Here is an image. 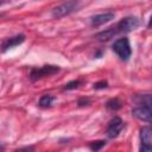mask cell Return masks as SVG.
Wrapping results in <instances>:
<instances>
[{"label": "cell", "instance_id": "1", "mask_svg": "<svg viewBox=\"0 0 152 152\" xmlns=\"http://www.w3.org/2000/svg\"><path fill=\"white\" fill-rule=\"evenodd\" d=\"M81 6V2L80 0H68L58 6H56L52 12H51V15L55 18V19H61L65 15H69L71 14L72 12L77 11Z\"/></svg>", "mask_w": 152, "mask_h": 152}, {"label": "cell", "instance_id": "2", "mask_svg": "<svg viewBox=\"0 0 152 152\" xmlns=\"http://www.w3.org/2000/svg\"><path fill=\"white\" fill-rule=\"evenodd\" d=\"M112 49H113V51L120 57V59H122V61H127V59L131 57V55H132L131 44H129L128 38H126V37L116 39V40L113 43Z\"/></svg>", "mask_w": 152, "mask_h": 152}, {"label": "cell", "instance_id": "3", "mask_svg": "<svg viewBox=\"0 0 152 152\" xmlns=\"http://www.w3.org/2000/svg\"><path fill=\"white\" fill-rule=\"evenodd\" d=\"M59 71V68L57 65H43L40 68H34L31 70L30 72V78L31 81L36 82L43 77H46V76H51L53 74H57Z\"/></svg>", "mask_w": 152, "mask_h": 152}, {"label": "cell", "instance_id": "4", "mask_svg": "<svg viewBox=\"0 0 152 152\" xmlns=\"http://www.w3.org/2000/svg\"><path fill=\"white\" fill-rule=\"evenodd\" d=\"M138 26H139V19L137 17H126L115 25V28L118 33H122V32H131L135 30Z\"/></svg>", "mask_w": 152, "mask_h": 152}, {"label": "cell", "instance_id": "5", "mask_svg": "<svg viewBox=\"0 0 152 152\" xmlns=\"http://www.w3.org/2000/svg\"><path fill=\"white\" fill-rule=\"evenodd\" d=\"M140 151H152V126L140 128Z\"/></svg>", "mask_w": 152, "mask_h": 152}, {"label": "cell", "instance_id": "6", "mask_svg": "<svg viewBox=\"0 0 152 152\" xmlns=\"http://www.w3.org/2000/svg\"><path fill=\"white\" fill-rule=\"evenodd\" d=\"M132 115L141 121L152 124V107L148 106H139L132 109Z\"/></svg>", "mask_w": 152, "mask_h": 152}, {"label": "cell", "instance_id": "7", "mask_svg": "<svg viewBox=\"0 0 152 152\" xmlns=\"http://www.w3.org/2000/svg\"><path fill=\"white\" fill-rule=\"evenodd\" d=\"M122 127H124V121H122L120 118H118V116L113 118V119L108 122L107 131H106V132H107V135H108L110 139L116 138V137L119 135V133L121 132Z\"/></svg>", "mask_w": 152, "mask_h": 152}, {"label": "cell", "instance_id": "8", "mask_svg": "<svg viewBox=\"0 0 152 152\" xmlns=\"http://www.w3.org/2000/svg\"><path fill=\"white\" fill-rule=\"evenodd\" d=\"M115 17V14L113 12H107V13H101V14H96V15H93L91 19H90V24L95 27L97 26H101L110 20H113Z\"/></svg>", "mask_w": 152, "mask_h": 152}, {"label": "cell", "instance_id": "9", "mask_svg": "<svg viewBox=\"0 0 152 152\" xmlns=\"http://www.w3.org/2000/svg\"><path fill=\"white\" fill-rule=\"evenodd\" d=\"M24 40H25V36H24V34H17V36H14V37L6 38V39L2 42V45H1L2 52H5V51H7L8 49H12V48H14V46L21 44Z\"/></svg>", "mask_w": 152, "mask_h": 152}, {"label": "cell", "instance_id": "10", "mask_svg": "<svg viewBox=\"0 0 152 152\" xmlns=\"http://www.w3.org/2000/svg\"><path fill=\"white\" fill-rule=\"evenodd\" d=\"M115 34H118L116 28H115V26H112V27L107 28L106 31H102V32L97 33V34H96V38H99L101 42H107V40H109L110 38H113Z\"/></svg>", "mask_w": 152, "mask_h": 152}, {"label": "cell", "instance_id": "11", "mask_svg": "<svg viewBox=\"0 0 152 152\" xmlns=\"http://www.w3.org/2000/svg\"><path fill=\"white\" fill-rule=\"evenodd\" d=\"M135 102L141 104V106H148V107H152V95H147V94H144V95H138L137 97H134Z\"/></svg>", "mask_w": 152, "mask_h": 152}, {"label": "cell", "instance_id": "12", "mask_svg": "<svg viewBox=\"0 0 152 152\" xmlns=\"http://www.w3.org/2000/svg\"><path fill=\"white\" fill-rule=\"evenodd\" d=\"M55 101V97L52 96V95H43L40 99H39V102H38V104H39V107H42V108H48V107H50L51 104H52V102Z\"/></svg>", "mask_w": 152, "mask_h": 152}, {"label": "cell", "instance_id": "13", "mask_svg": "<svg viewBox=\"0 0 152 152\" xmlns=\"http://www.w3.org/2000/svg\"><path fill=\"white\" fill-rule=\"evenodd\" d=\"M106 107L109 110H118V109H120L122 107V102L119 99H110V100L107 101Z\"/></svg>", "mask_w": 152, "mask_h": 152}, {"label": "cell", "instance_id": "14", "mask_svg": "<svg viewBox=\"0 0 152 152\" xmlns=\"http://www.w3.org/2000/svg\"><path fill=\"white\" fill-rule=\"evenodd\" d=\"M104 145H106V141H104V140L91 141V142L89 144V148H90V150H93V151H99V150H101Z\"/></svg>", "mask_w": 152, "mask_h": 152}, {"label": "cell", "instance_id": "15", "mask_svg": "<svg viewBox=\"0 0 152 152\" xmlns=\"http://www.w3.org/2000/svg\"><path fill=\"white\" fill-rule=\"evenodd\" d=\"M80 84H81V81H80V80H74V81H70V82H68L66 84H64L63 89H64V90L76 89V88H78V87H80Z\"/></svg>", "mask_w": 152, "mask_h": 152}, {"label": "cell", "instance_id": "16", "mask_svg": "<svg viewBox=\"0 0 152 152\" xmlns=\"http://www.w3.org/2000/svg\"><path fill=\"white\" fill-rule=\"evenodd\" d=\"M107 87H108L107 81H100V82L94 83V89H104Z\"/></svg>", "mask_w": 152, "mask_h": 152}, {"label": "cell", "instance_id": "17", "mask_svg": "<svg viewBox=\"0 0 152 152\" xmlns=\"http://www.w3.org/2000/svg\"><path fill=\"white\" fill-rule=\"evenodd\" d=\"M89 103V100L88 99H81L78 100V106H87Z\"/></svg>", "mask_w": 152, "mask_h": 152}, {"label": "cell", "instance_id": "18", "mask_svg": "<svg viewBox=\"0 0 152 152\" xmlns=\"http://www.w3.org/2000/svg\"><path fill=\"white\" fill-rule=\"evenodd\" d=\"M147 26H148V28H151V27H152V14H151V17H150V20H148Z\"/></svg>", "mask_w": 152, "mask_h": 152}]
</instances>
